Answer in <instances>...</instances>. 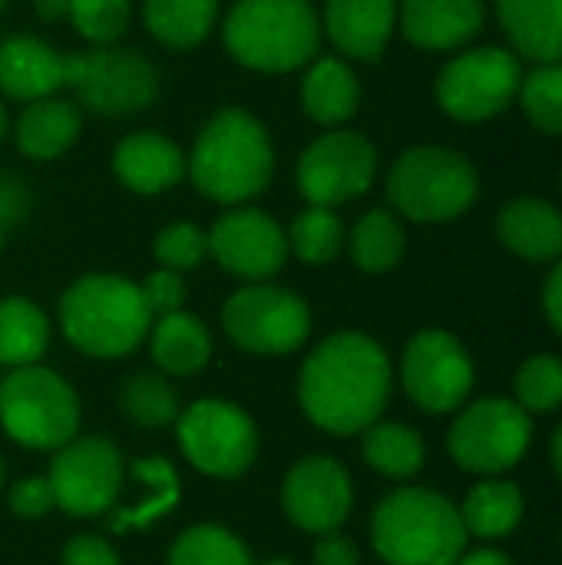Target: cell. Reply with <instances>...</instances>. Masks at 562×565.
<instances>
[{
	"label": "cell",
	"instance_id": "cell-23",
	"mask_svg": "<svg viewBox=\"0 0 562 565\" xmlns=\"http://www.w3.org/2000/svg\"><path fill=\"white\" fill-rule=\"evenodd\" d=\"M497 13L517 53L562 63V0H497Z\"/></svg>",
	"mask_w": 562,
	"mask_h": 565
},
{
	"label": "cell",
	"instance_id": "cell-8",
	"mask_svg": "<svg viewBox=\"0 0 562 565\" xmlns=\"http://www.w3.org/2000/svg\"><path fill=\"white\" fill-rule=\"evenodd\" d=\"M533 444V417L507 397H487L460 411L450 427V457L457 467L484 477L513 470Z\"/></svg>",
	"mask_w": 562,
	"mask_h": 565
},
{
	"label": "cell",
	"instance_id": "cell-53",
	"mask_svg": "<svg viewBox=\"0 0 562 565\" xmlns=\"http://www.w3.org/2000/svg\"><path fill=\"white\" fill-rule=\"evenodd\" d=\"M0 3H3V0H0Z\"/></svg>",
	"mask_w": 562,
	"mask_h": 565
},
{
	"label": "cell",
	"instance_id": "cell-42",
	"mask_svg": "<svg viewBox=\"0 0 562 565\" xmlns=\"http://www.w3.org/2000/svg\"><path fill=\"white\" fill-rule=\"evenodd\" d=\"M63 565H119L116 553L99 536H73L63 550Z\"/></svg>",
	"mask_w": 562,
	"mask_h": 565
},
{
	"label": "cell",
	"instance_id": "cell-21",
	"mask_svg": "<svg viewBox=\"0 0 562 565\" xmlns=\"http://www.w3.org/2000/svg\"><path fill=\"white\" fill-rule=\"evenodd\" d=\"M113 169L132 192L156 195L185 175V156L159 132H132L116 146Z\"/></svg>",
	"mask_w": 562,
	"mask_h": 565
},
{
	"label": "cell",
	"instance_id": "cell-20",
	"mask_svg": "<svg viewBox=\"0 0 562 565\" xmlns=\"http://www.w3.org/2000/svg\"><path fill=\"white\" fill-rule=\"evenodd\" d=\"M404 36L424 50H457L484 26L480 0H404Z\"/></svg>",
	"mask_w": 562,
	"mask_h": 565
},
{
	"label": "cell",
	"instance_id": "cell-47",
	"mask_svg": "<svg viewBox=\"0 0 562 565\" xmlns=\"http://www.w3.org/2000/svg\"><path fill=\"white\" fill-rule=\"evenodd\" d=\"M70 10V0H36V13L43 20H56V17H66Z\"/></svg>",
	"mask_w": 562,
	"mask_h": 565
},
{
	"label": "cell",
	"instance_id": "cell-24",
	"mask_svg": "<svg viewBox=\"0 0 562 565\" xmlns=\"http://www.w3.org/2000/svg\"><path fill=\"white\" fill-rule=\"evenodd\" d=\"M358 79L351 66L338 56L318 60L301 83V106L321 126H338L358 109Z\"/></svg>",
	"mask_w": 562,
	"mask_h": 565
},
{
	"label": "cell",
	"instance_id": "cell-45",
	"mask_svg": "<svg viewBox=\"0 0 562 565\" xmlns=\"http://www.w3.org/2000/svg\"><path fill=\"white\" fill-rule=\"evenodd\" d=\"M543 308H547V318L553 321V328L562 334V262L550 271L547 278V288H543Z\"/></svg>",
	"mask_w": 562,
	"mask_h": 565
},
{
	"label": "cell",
	"instance_id": "cell-10",
	"mask_svg": "<svg viewBox=\"0 0 562 565\" xmlns=\"http://www.w3.org/2000/svg\"><path fill=\"white\" fill-rule=\"evenodd\" d=\"M222 324L242 351L288 354L305 344L311 331V315L298 295L272 285H252L229 298Z\"/></svg>",
	"mask_w": 562,
	"mask_h": 565
},
{
	"label": "cell",
	"instance_id": "cell-29",
	"mask_svg": "<svg viewBox=\"0 0 562 565\" xmlns=\"http://www.w3.org/2000/svg\"><path fill=\"white\" fill-rule=\"evenodd\" d=\"M46 341L50 324L36 305H30L26 298L0 301V364L26 367L46 351Z\"/></svg>",
	"mask_w": 562,
	"mask_h": 565
},
{
	"label": "cell",
	"instance_id": "cell-50",
	"mask_svg": "<svg viewBox=\"0 0 562 565\" xmlns=\"http://www.w3.org/2000/svg\"><path fill=\"white\" fill-rule=\"evenodd\" d=\"M262 565H295V563H288V559H268V563H262Z\"/></svg>",
	"mask_w": 562,
	"mask_h": 565
},
{
	"label": "cell",
	"instance_id": "cell-30",
	"mask_svg": "<svg viewBox=\"0 0 562 565\" xmlns=\"http://www.w3.org/2000/svg\"><path fill=\"white\" fill-rule=\"evenodd\" d=\"M424 457L427 450L421 434L404 424H371L364 434V460L384 477H414L424 467Z\"/></svg>",
	"mask_w": 562,
	"mask_h": 565
},
{
	"label": "cell",
	"instance_id": "cell-9",
	"mask_svg": "<svg viewBox=\"0 0 562 565\" xmlns=\"http://www.w3.org/2000/svg\"><path fill=\"white\" fill-rule=\"evenodd\" d=\"M520 63L503 46H477L454 56L437 76V99L460 122L500 116L520 93Z\"/></svg>",
	"mask_w": 562,
	"mask_h": 565
},
{
	"label": "cell",
	"instance_id": "cell-2",
	"mask_svg": "<svg viewBox=\"0 0 562 565\" xmlns=\"http://www.w3.org/2000/svg\"><path fill=\"white\" fill-rule=\"evenodd\" d=\"M275 169L272 142L265 126L242 113V109H222L209 119V126L199 132L189 172L202 195L235 205L252 195H258Z\"/></svg>",
	"mask_w": 562,
	"mask_h": 565
},
{
	"label": "cell",
	"instance_id": "cell-1",
	"mask_svg": "<svg viewBox=\"0 0 562 565\" xmlns=\"http://www.w3.org/2000/svg\"><path fill=\"white\" fill-rule=\"evenodd\" d=\"M301 407L321 430H368L391 394V361L378 341L341 331L321 341L301 367Z\"/></svg>",
	"mask_w": 562,
	"mask_h": 565
},
{
	"label": "cell",
	"instance_id": "cell-43",
	"mask_svg": "<svg viewBox=\"0 0 562 565\" xmlns=\"http://www.w3.org/2000/svg\"><path fill=\"white\" fill-rule=\"evenodd\" d=\"M26 205H30V195L23 182L13 175H0V228L13 225L26 212Z\"/></svg>",
	"mask_w": 562,
	"mask_h": 565
},
{
	"label": "cell",
	"instance_id": "cell-14",
	"mask_svg": "<svg viewBox=\"0 0 562 565\" xmlns=\"http://www.w3.org/2000/svg\"><path fill=\"white\" fill-rule=\"evenodd\" d=\"M378 152L358 132H328L315 139L298 162V185L311 205L335 209L368 192L374 182Z\"/></svg>",
	"mask_w": 562,
	"mask_h": 565
},
{
	"label": "cell",
	"instance_id": "cell-51",
	"mask_svg": "<svg viewBox=\"0 0 562 565\" xmlns=\"http://www.w3.org/2000/svg\"><path fill=\"white\" fill-rule=\"evenodd\" d=\"M0 248H3V228H0Z\"/></svg>",
	"mask_w": 562,
	"mask_h": 565
},
{
	"label": "cell",
	"instance_id": "cell-25",
	"mask_svg": "<svg viewBox=\"0 0 562 565\" xmlns=\"http://www.w3.org/2000/svg\"><path fill=\"white\" fill-rule=\"evenodd\" d=\"M79 132V109L66 99H36L17 122V146L30 159H56Z\"/></svg>",
	"mask_w": 562,
	"mask_h": 565
},
{
	"label": "cell",
	"instance_id": "cell-11",
	"mask_svg": "<svg viewBox=\"0 0 562 565\" xmlns=\"http://www.w3.org/2000/svg\"><path fill=\"white\" fill-rule=\"evenodd\" d=\"M179 447L212 477H242L258 454V434L245 411L225 401H199L179 417Z\"/></svg>",
	"mask_w": 562,
	"mask_h": 565
},
{
	"label": "cell",
	"instance_id": "cell-6",
	"mask_svg": "<svg viewBox=\"0 0 562 565\" xmlns=\"http://www.w3.org/2000/svg\"><path fill=\"white\" fill-rule=\"evenodd\" d=\"M388 195L414 222H450L474 205L477 169L454 149L421 146L394 162Z\"/></svg>",
	"mask_w": 562,
	"mask_h": 565
},
{
	"label": "cell",
	"instance_id": "cell-26",
	"mask_svg": "<svg viewBox=\"0 0 562 565\" xmlns=\"http://www.w3.org/2000/svg\"><path fill=\"white\" fill-rule=\"evenodd\" d=\"M212 351L209 331L185 311L162 315L152 328V358L166 374H195Z\"/></svg>",
	"mask_w": 562,
	"mask_h": 565
},
{
	"label": "cell",
	"instance_id": "cell-7",
	"mask_svg": "<svg viewBox=\"0 0 562 565\" xmlns=\"http://www.w3.org/2000/svg\"><path fill=\"white\" fill-rule=\"evenodd\" d=\"M0 424L23 447L56 450L76 437L79 404L60 374L26 364L0 384Z\"/></svg>",
	"mask_w": 562,
	"mask_h": 565
},
{
	"label": "cell",
	"instance_id": "cell-22",
	"mask_svg": "<svg viewBox=\"0 0 562 565\" xmlns=\"http://www.w3.org/2000/svg\"><path fill=\"white\" fill-rule=\"evenodd\" d=\"M500 242L527 262L562 258V212L543 199H513L497 218Z\"/></svg>",
	"mask_w": 562,
	"mask_h": 565
},
{
	"label": "cell",
	"instance_id": "cell-3",
	"mask_svg": "<svg viewBox=\"0 0 562 565\" xmlns=\"http://www.w3.org/2000/svg\"><path fill=\"white\" fill-rule=\"evenodd\" d=\"M371 540L388 565H454L467 550V526L450 500L397 490L378 507Z\"/></svg>",
	"mask_w": 562,
	"mask_h": 565
},
{
	"label": "cell",
	"instance_id": "cell-52",
	"mask_svg": "<svg viewBox=\"0 0 562 565\" xmlns=\"http://www.w3.org/2000/svg\"><path fill=\"white\" fill-rule=\"evenodd\" d=\"M0 480H3V463H0Z\"/></svg>",
	"mask_w": 562,
	"mask_h": 565
},
{
	"label": "cell",
	"instance_id": "cell-27",
	"mask_svg": "<svg viewBox=\"0 0 562 565\" xmlns=\"http://www.w3.org/2000/svg\"><path fill=\"white\" fill-rule=\"evenodd\" d=\"M523 493L510 480H487L470 490V497L460 507V520L467 533L480 540H500L510 536L523 520Z\"/></svg>",
	"mask_w": 562,
	"mask_h": 565
},
{
	"label": "cell",
	"instance_id": "cell-4",
	"mask_svg": "<svg viewBox=\"0 0 562 565\" xmlns=\"http://www.w3.org/2000/svg\"><path fill=\"white\" fill-rule=\"evenodd\" d=\"M60 324L73 348L93 358L129 354L152 324L142 288L119 275H86L66 288L60 301Z\"/></svg>",
	"mask_w": 562,
	"mask_h": 565
},
{
	"label": "cell",
	"instance_id": "cell-34",
	"mask_svg": "<svg viewBox=\"0 0 562 565\" xmlns=\"http://www.w3.org/2000/svg\"><path fill=\"white\" fill-rule=\"evenodd\" d=\"M288 245L295 248V255L301 262L325 265V262H331L341 252V245H344V225H341V218L331 209L311 205L308 212H301L291 222Z\"/></svg>",
	"mask_w": 562,
	"mask_h": 565
},
{
	"label": "cell",
	"instance_id": "cell-28",
	"mask_svg": "<svg viewBox=\"0 0 562 565\" xmlns=\"http://www.w3.org/2000/svg\"><path fill=\"white\" fill-rule=\"evenodd\" d=\"M215 10L219 0H142L149 33L176 50L202 43L215 23Z\"/></svg>",
	"mask_w": 562,
	"mask_h": 565
},
{
	"label": "cell",
	"instance_id": "cell-33",
	"mask_svg": "<svg viewBox=\"0 0 562 565\" xmlns=\"http://www.w3.org/2000/svg\"><path fill=\"white\" fill-rule=\"evenodd\" d=\"M136 477L142 483H149V500L136 510H123L113 516V530L116 533H126V530H142L149 526L156 516L169 513L176 503H179V480H176V470L169 467V460H159V457H149V460H139L136 463Z\"/></svg>",
	"mask_w": 562,
	"mask_h": 565
},
{
	"label": "cell",
	"instance_id": "cell-40",
	"mask_svg": "<svg viewBox=\"0 0 562 565\" xmlns=\"http://www.w3.org/2000/svg\"><path fill=\"white\" fill-rule=\"evenodd\" d=\"M142 298L149 305L152 315H172L182 311V298H185V285L179 278V271L172 268H159L156 275H149V281L142 285Z\"/></svg>",
	"mask_w": 562,
	"mask_h": 565
},
{
	"label": "cell",
	"instance_id": "cell-41",
	"mask_svg": "<svg viewBox=\"0 0 562 565\" xmlns=\"http://www.w3.org/2000/svg\"><path fill=\"white\" fill-rule=\"evenodd\" d=\"M56 507V497H53V487L50 480H20L13 490H10V510L20 516V520H40L43 513H50Z\"/></svg>",
	"mask_w": 562,
	"mask_h": 565
},
{
	"label": "cell",
	"instance_id": "cell-17",
	"mask_svg": "<svg viewBox=\"0 0 562 565\" xmlns=\"http://www.w3.org/2000/svg\"><path fill=\"white\" fill-rule=\"evenodd\" d=\"M285 513L308 533H335L351 513V480L348 470L331 457L301 460L282 490Z\"/></svg>",
	"mask_w": 562,
	"mask_h": 565
},
{
	"label": "cell",
	"instance_id": "cell-31",
	"mask_svg": "<svg viewBox=\"0 0 562 565\" xmlns=\"http://www.w3.org/2000/svg\"><path fill=\"white\" fill-rule=\"evenodd\" d=\"M351 255L364 271H391L404 255L401 222L384 209L368 212L351 232Z\"/></svg>",
	"mask_w": 562,
	"mask_h": 565
},
{
	"label": "cell",
	"instance_id": "cell-44",
	"mask_svg": "<svg viewBox=\"0 0 562 565\" xmlns=\"http://www.w3.org/2000/svg\"><path fill=\"white\" fill-rule=\"evenodd\" d=\"M315 565H361V556L351 540L325 533V540L315 546Z\"/></svg>",
	"mask_w": 562,
	"mask_h": 565
},
{
	"label": "cell",
	"instance_id": "cell-12",
	"mask_svg": "<svg viewBox=\"0 0 562 565\" xmlns=\"http://www.w3.org/2000/svg\"><path fill=\"white\" fill-rule=\"evenodd\" d=\"M70 86L79 93L83 106L109 116L139 113L159 93L156 70L146 56L109 46L70 53Z\"/></svg>",
	"mask_w": 562,
	"mask_h": 565
},
{
	"label": "cell",
	"instance_id": "cell-38",
	"mask_svg": "<svg viewBox=\"0 0 562 565\" xmlns=\"http://www.w3.org/2000/svg\"><path fill=\"white\" fill-rule=\"evenodd\" d=\"M66 17L93 43H113L126 33L132 7L129 0H70Z\"/></svg>",
	"mask_w": 562,
	"mask_h": 565
},
{
	"label": "cell",
	"instance_id": "cell-48",
	"mask_svg": "<svg viewBox=\"0 0 562 565\" xmlns=\"http://www.w3.org/2000/svg\"><path fill=\"white\" fill-rule=\"evenodd\" d=\"M553 467H556V473H560L562 480V427L553 434Z\"/></svg>",
	"mask_w": 562,
	"mask_h": 565
},
{
	"label": "cell",
	"instance_id": "cell-49",
	"mask_svg": "<svg viewBox=\"0 0 562 565\" xmlns=\"http://www.w3.org/2000/svg\"><path fill=\"white\" fill-rule=\"evenodd\" d=\"M3 132H7V113H3V106H0V139H3Z\"/></svg>",
	"mask_w": 562,
	"mask_h": 565
},
{
	"label": "cell",
	"instance_id": "cell-16",
	"mask_svg": "<svg viewBox=\"0 0 562 565\" xmlns=\"http://www.w3.org/2000/svg\"><path fill=\"white\" fill-rule=\"evenodd\" d=\"M209 255L238 278H272L288 258V238L258 209L225 212L209 232Z\"/></svg>",
	"mask_w": 562,
	"mask_h": 565
},
{
	"label": "cell",
	"instance_id": "cell-18",
	"mask_svg": "<svg viewBox=\"0 0 562 565\" xmlns=\"http://www.w3.org/2000/svg\"><path fill=\"white\" fill-rule=\"evenodd\" d=\"M60 86H70V53L23 33L0 43V89L10 99L36 103Z\"/></svg>",
	"mask_w": 562,
	"mask_h": 565
},
{
	"label": "cell",
	"instance_id": "cell-35",
	"mask_svg": "<svg viewBox=\"0 0 562 565\" xmlns=\"http://www.w3.org/2000/svg\"><path fill=\"white\" fill-rule=\"evenodd\" d=\"M520 103L540 132L562 136V63H540L530 76H523Z\"/></svg>",
	"mask_w": 562,
	"mask_h": 565
},
{
	"label": "cell",
	"instance_id": "cell-19",
	"mask_svg": "<svg viewBox=\"0 0 562 565\" xmlns=\"http://www.w3.org/2000/svg\"><path fill=\"white\" fill-rule=\"evenodd\" d=\"M394 0H328L325 30L351 60H378L394 33Z\"/></svg>",
	"mask_w": 562,
	"mask_h": 565
},
{
	"label": "cell",
	"instance_id": "cell-36",
	"mask_svg": "<svg viewBox=\"0 0 562 565\" xmlns=\"http://www.w3.org/2000/svg\"><path fill=\"white\" fill-rule=\"evenodd\" d=\"M123 414L139 427H166L179 417L176 391L156 374H136L123 387Z\"/></svg>",
	"mask_w": 562,
	"mask_h": 565
},
{
	"label": "cell",
	"instance_id": "cell-39",
	"mask_svg": "<svg viewBox=\"0 0 562 565\" xmlns=\"http://www.w3.org/2000/svg\"><path fill=\"white\" fill-rule=\"evenodd\" d=\"M156 258L172 271L199 268L209 258V235L189 222H176L156 235Z\"/></svg>",
	"mask_w": 562,
	"mask_h": 565
},
{
	"label": "cell",
	"instance_id": "cell-15",
	"mask_svg": "<svg viewBox=\"0 0 562 565\" xmlns=\"http://www.w3.org/2000/svg\"><path fill=\"white\" fill-rule=\"evenodd\" d=\"M46 480L53 487L56 507H63L70 516H99L119 493L123 460L109 440H70L56 454Z\"/></svg>",
	"mask_w": 562,
	"mask_h": 565
},
{
	"label": "cell",
	"instance_id": "cell-32",
	"mask_svg": "<svg viewBox=\"0 0 562 565\" xmlns=\"http://www.w3.org/2000/svg\"><path fill=\"white\" fill-rule=\"evenodd\" d=\"M169 565H255L248 550L222 526L185 530L169 553Z\"/></svg>",
	"mask_w": 562,
	"mask_h": 565
},
{
	"label": "cell",
	"instance_id": "cell-37",
	"mask_svg": "<svg viewBox=\"0 0 562 565\" xmlns=\"http://www.w3.org/2000/svg\"><path fill=\"white\" fill-rule=\"evenodd\" d=\"M517 404L527 414H553L562 407V361L537 354L517 371Z\"/></svg>",
	"mask_w": 562,
	"mask_h": 565
},
{
	"label": "cell",
	"instance_id": "cell-46",
	"mask_svg": "<svg viewBox=\"0 0 562 565\" xmlns=\"http://www.w3.org/2000/svg\"><path fill=\"white\" fill-rule=\"evenodd\" d=\"M454 565H513L503 553L497 550H474V553H464Z\"/></svg>",
	"mask_w": 562,
	"mask_h": 565
},
{
	"label": "cell",
	"instance_id": "cell-5",
	"mask_svg": "<svg viewBox=\"0 0 562 565\" xmlns=\"http://www.w3.org/2000/svg\"><path fill=\"white\" fill-rule=\"evenodd\" d=\"M222 33L238 63L288 73L318 53L321 23L311 0H238Z\"/></svg>",
	"mask_w": 562,
	"mask_h": 565
},
{
	"label": "cell",
	"instance_id": "cell-13",
	"mask_svg": "<svg viewBox=\"0 0 562 565\" xmlns=\"http://www.w3.org/2000/svg\"><path fill=\"white\" fill-rule=\"evenodd\" d=\"M404 391L427 414L457 411L474 391V361L447 331H421L404 351Z\"/></svg>",
	"mask_w": 562,
	"mask_h": 565
}]
</instances>
